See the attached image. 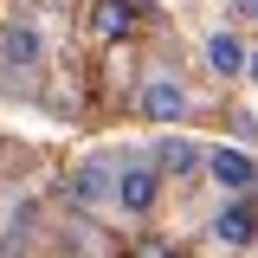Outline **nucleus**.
<instances>
[{
	"mask_svg": "<svg viewBox=\"0 0 258 258\" xmlns=\"http://www.w3.org/2000/svg\"><path fill=\"white\" fill-rule=\"evenodd\" d=\"M116 207H123L129 220H149L161 200V161H129V168H116V194H110Z\"/></svg>",
	"mask_w": 258,
	"mask_h": 258,
	"instance_id": "obj_1",
	"label": "nucleus"
},
{
	"mask_svg": "<svg viewBox=\"0 0 258 258\" xmlns=\"http://www.w3.org/2000/svg\"><path fill=\"white\" fill-rule=\"evenodd\" d=\"M45 58V32L32 20H7L0 26V78H32Z\"/></svg>",
	"mask_w": 258,
	"mask_h": 258,
	"instance_id": "obj_2",
	"label": "nucleus"
},
{
	"mask_svg": "<svg viewBox=\"0 0 258 258\" xmlns=\"http://www.w3.org/2000/svg\"><path fill=\"white\" fill-rule=\"evenodd\" d=\"M207 174L220 194H258V161L245 149H207Z\"/></svg>",
	"mask_w": 258,
	"mask_h": 258,
	"instance_id": "obj_3",
	"label": "nucleus"
},
{
	"mask_svg": "<svg viewBox=\"0 0 258 258\" xmlns=\"http://www.w3.org/2000/svg\"><path fill=\"white\" fill-rule=\"evenodd\" d=\"M213 239L220 245H252L258 239V207H245V194H232L220 213H213Z\"/></svg>",
	"mask_w": 258,
	"mask_h": 258,
	"instance_id": "obj_4",
	"label": "nucleus"
},
{
	"mask_svg": "<svg viewBox=\"0 0 258 258\" xmlns=\"http://www.w3.org/2000/svg\"><path fill=\"white\" fill-rule=\"evenodd\" d=\"M142 116H149V123H181V116H187V91H181L174 78H149V84H142Z\"/></svg>",
	"mask_w": 258,
	"mask_h": 258,
	"instance_id": "obj_5",
	"label": "nucleus"
},
{
	"mask_svg": "<svg viewBox=\"0 0 258 258\" xmlns=\"http://www.w3.org/2000/svg\"><path fill=\"white\" fill-rule=\"evenodd\" d=\"M207 64H213V78H245L252 52H245V39H239L232 26H220L213 39H207Z\"/></svg>",
	"mask_w": 258,
	"mask_h": 258,
	"instance_id": "obj_6",
	"label": "nucleus"
},
{
	"mask_svg": "<svg viewBox=\"0 0 258 258\" xmlns=\"http://www.w3.org/2000/svg\"><path fill=\"white\" fill-rule=\"evenodd\" d=\"M103 194H116V181H110V161H78V168H71V200L97 207Z\"/></svg>",
	"mask_w": 258,
	"mask_h": 258,
	"instance_id": "obj_7",
	"label": "nucleus"
},
{
	"mask_svg": "<svg viewBox=\"0 0 258 258\" xmlns=\"http://www.w3.org/2000/svg\"><path fill=\"white\" fill-rule=\"evenodd\" d=\"M84 20H91L97 39H123V32L136 26V7H129V0H91V13H84Z\"/></svg>",
	"mask_w": 258,
	"mask_h": 258,
	"instance_id": "obj_8",
	"label": "nucleus"
},
{
	"mask_svg": "<svg viewBox=\"0 0 258 258\" xmlns=\"http://www.w3.org/2000/svg\"><path fill=\"white\" fill-rule=\"evenodd\" d=\"M155 161H161V174L181 181V174H200V168H207V149H194V142H181V136H168V142L155 149Z\"/></svg>",
	"mask_w": 258,
	"mask_h": 258,
	"instance_id": "obj_9",
	"label": "nucleus"
},
{
	"mask_svg": "<svg viewBox=\"0 0 258 258\" xmlns=\"http://www.w3.org/2000/svg\"><path fill=\"white\" fill-rule=\"evenodd\" d=\"M232 13L239 20H258V0H232Z\"/></svg>",
	"mask_w": 258,
	"mask_h": 258,
	"instance_id": "obj_10",
	"label": "nucleus"
},
{
	"mask_svg": "<svg viewBox=\"0 0 258 258\" xmlns=\"http://www.w3.org/2000/svg\"><path fill=\"white\" fill-rule=\"evenodd\" d=\"M245 78H252V84H258V52H252V64H245Z\"/></svg>",
	"mask_w": 258,
	"mask_h": 258,
	"instance_id": "obj_11",
	"label": "nucleus"
}]
</instances>
